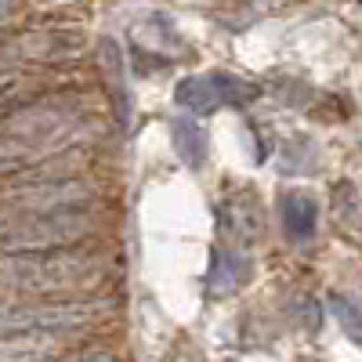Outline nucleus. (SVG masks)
I'll return each instance as SVG.
<instances>
[{
  "instance_id": "nucleus-1",
  "label": "nucleus",
  "mask_w": 362,
  "mask_h": 362,
  "mask_svg": "<svg viewBox=\"0 0 362 362\" xmlns=\"http://www.w3.org/2000/svg\"><path fill=\"white\" fill-rule=\"evenodd\" d=\"M109 261L95 250H37V254H11L0 264V279L8 286L29 293H69L87 290L105 276Z\"/></svg>"
},
{
  "instance_id": "nucleus-2",
  "label": "nucleus",
  "mask_w": 362,
  "mask_h": 362,
  "mask_svg": "<svg viewBox=\"0 0 362 362\" xmlns=\"http://www.w3.org/2000/svg\"><path fill=\"white\" fill-rule=\"evenodd\" d=\"M98 228V218L87 206H66V210H25V214H4L0 218V250L4 254H37V250H58L73 247L83 235Z\"/></svg>"
},
{
  "instance_id": "nucleus-3",
  "label": "nucleus",
  "mask_w": 362,
  "mask_h": 362,
  "mask_svg": "<svg viewBox=\"0 0 362 362\" xmlns=\"http://www.w3.org/2000/svg\"><path fill=\"white\" fill-rule=\"evenodd\" d=\"M102 312H105V305H98V300L22 305V308H11L4 319H0V329H4V334H22V329H33V334H66V329L90 326Z\"/></svg>"
},
{
  "instance_id": "nucleus-4",
  "label": "nucleus",
  "mask_w": 362,
  "mask_h": 362,
  "mask_svg": "<svg viewBox=\"0 0 362 362\" xmlns=\"http://www.w3.org/2000/svg\"><path fill=\"white\" fill-rule=\"evenodd\" d=\"M90 196V185L80 177H40L29 181L25 189L11 192L8 214H25V210H66V206H80Z\"/></svg>"
},
{
  "instance_id": "nucleus-5",
  "label": "nucleus",
  "mask_w": 362,
  "mask_h": 362,
  "mask_svg": "<svg viewBox=\"0 0 362 362\" xmlns=\"http://www.w3.org/2000/svg\"><path fill=\"white\" fill-rule=\"evenodd\" d=\"M58 355V337L54 334H8L0 337V362H51Z\"/></svg>"
},
{
  "instance_id": "nucleus-6",
  "label": "nucleus",
  "mask_w": 362,
  "mask_h": 362,
  "mask_svg": "<svg viewBox=\"0 0 362 362\" xmlns=\"http://www.w3.org/2000/svg\"><path fill=\"white\" fill-rule=\"evenodd\" d=\"M286 228L297 239L312 235V228H315V206H312V199H305V196H290L286 199Z\"/></svg>"
},
{
  "instance_id": "nucleus-7",
  "label": "nucleus",
  "mask_w": 362,
  "mask_h": 362,
  "mask_svg": "<svg viewBox=\"0 0 362 362\" xmlns=\"http://www.w3.org/2000/svg\"><path fill=\"white\" fill-rule=\"evenodd\" d=\"M337 312H341V319H344V326H348V329H351V326H362V315H358L355 308L348 312V305H344V300H337Z\"/></svg>"
}]
</instances>
